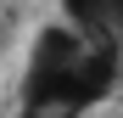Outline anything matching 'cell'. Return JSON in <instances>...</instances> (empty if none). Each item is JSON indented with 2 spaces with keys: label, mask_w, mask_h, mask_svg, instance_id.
<instances>
[{
  "label": "cell",
  "mask_w": 123,
  "mask_h": 118,
  "mask_svg": "<svg viewBox=\"0 0 123 118\" xmlns=\"http://www.w3.org/2000/svg\"><path fill=\"white\" fill-rule=\"evenodd\" d=\"M123 73V45L95 39L84 28H45L34 39L23 73V112L17 118H84Z\"/></svg>",
  "instance_id": "obj_1"
},
{
  "label": "cell",
  "mask_w": 123,
  "mask_h": 118,
  "mask_svg": "<svg viewBox=\"0 0 123 118\" xmlns=\"http://www.w3.org/2000/svg\"><path fill=\"white\" fill-rule=\"evenodd\" d=\"M62 11H67L73 28L123 45V0H62Z\"/></svg>",
  "instance_id": "obj_2"
}]
</instances>
